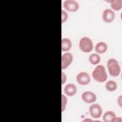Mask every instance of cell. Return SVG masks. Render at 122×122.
<instances>
[{"label":"cell","instance_id":"cell-7","mask_svg":"<svg viewBox=\"0 0 122 122\" xmlns=\"http://www.w3.org/2000/svg\"><path fill=\"white\" fill-rule=\"evenodd\" d=\"M73 55L70 52H66L61 56V69L65 70L72 63Z\"/></svg>","mask_w":122,"mask_h":122},{"label":"cell","instance_id":"cell-13","mask_svg":"<svg viewBox=\"0 0 122 122\" xmlns=\"http://www.w3.org/2000/svg\"><path fill=\"white\" fill-rule=\"evenodd\" d=\"M115 117L116 114L113 112L112 111H108L103 114L102 119L104 122H112V120Z\"/></svg>","mask_w":122,"mask_h":122},{"label":"cell","instance_id":"cell-5","mask_svg":"<svg viewBox=\"0 0 122 122\" xmlns=\"http://www.w3.org/2000/svg\"><path fill=\"white\" fill-rule=\"evenodd\" d=\"M63 6L65 9L69 12H75L79 8L78 2L74 0H66L63 3Z\"/></svg>","mask_w":122,"mask_h":122},{"label":"cell","instance_id":"cell-6","mask_svg":"<svg viewBox=\"0 0 122 122\" xmlns=\"http://www.w3.org/2000/svg\"><path fill=\"white\" fill-rule=\"evenodd\" d=\"M77 82L81 85L88 84L91 81V77L89 74L85 71L79 72L76 78Z\"/></svg>","mask_w":122,"mask_h":122},{"label":"cell","instance_id":"cell-12","mask_svg":"<svg viewBox=\"0 0 122 122\" xmlns=\"http://www.w3.org/2000/svg\"><path fill=\"white\" fill-rule=\"evenodd\" d=\"M72 46L71 41L67 38H63L61 40V50L62 51H69Z\"/></svg>","mask_w":122,"mask_h":122},{"label":"cell","instance_id":"cell-8","mask_svg":"<svg viewBox=\"0 0 122 122\" xmlns=\"http://www.w3.org/2000/svg\"><path fill=\"white\" fill-rule=\"evenodd\" d=\"M81 99L87 103H92L94 102L97 99L96 94L91 91H85L81 94Z\"/></svg>","mask_w":122,"mask_h":122},{"label":"cell","instance_id":"cell-20","mask_svg":"<svg viewBox=\"0 0 122 122\" xmlns=\"http://www.w3.org/2000/svg\"><path fill=\"white\" fill-rule=\"evenodd\" d=\"M117 103L120 107H122V96L120 95L117 99Z\"/></svg>","mask_w":122,"mask_h":122},{"label":"cell","instance_id":"cell-18","mask_svg":"<svg viewBox=\"0 0 122 122\" xmlns=\"http://www.w3.org/2000/svg\"><path fill=\"white\" fill-rule=\"evenodd\" d=\"M68 18V13L64 10H61V22L63 23L65 22Z\"/></svg>","mask_w":122,"mask_h":122},{"label":"cell","instance_id":"cell-10","mask_svg":"<svg viewBox=\"0 0 122 122\" xmlns=\"http://www.w3.org/2000/svg\"><path fill=\"white\" fill-rule=\"evenodd\" d=\"M77 89L75 85L73 83H68L65 85L64 88L65 94L68 96H73L77 92Z\"/></svg>","mask_w":122,"mask_h":122},{"label":"cell","instance_id":"cell-9","mask_svg":"<svg viewBox=\"0 0 122 122\" xmlns=\"http://www.w3.org/2000/svg\"><path fill=\"white\" fill-rule=\"evenodd\" d=\"M102 18L103 21L106 23L112 22L115 18V13L113 10L110 9L105 10L102 15Z\"/></svg>","mask_w":122,"mask_h":122},{"label":"cell","instance_id":"cell-2","mask_svg":"<svg viewBox=\"0 0 122 122\" xmlns=\"http://www.w3.org/2000/svg\"><path fill=\"white\" fill-rule=\"evenodd\" d=\"M107 66L110 75L113 77L118 76L121 72V67L118 61L113 58L108 60Z\"/></svg>","mask_w":122,"mask_h":122},{"label":"cell","instance_id":"cell-17","mask_svg":"<svg viewBox=\"0 0 122 122\" xmlns=\"http://www.w3.org/2000/svg\"><path fill=\"white\" fill-rule=\"evenodd\" d=\"M67 104V98L63 94L61 95V111L63 112L65 111Z\"/></svg>","mask_w":122,"mask_h":122},{"label":"cell","instance_id":"cell-14","mask_svg":"<svg viewBox=\"0 0 122 122\" xmlns=\"http://www.w3.org/2000/svg\"><path fill=\"white\" fill-rule=\"evenodd\" d=\"M89 61L92 65H97L101 61L100 56L97 53L91 54L89 57Z\"/></svg>","mask_w":122,"mask_h":122},{"label":"cell","instance_id":"cell-4","mask_svg":"<svg viewBox=\"0 0 122 122\" xmlns=\"http://www.w3.org/2000/svg\"><path fill=\"white\" fill-rule=\"evenodd\" d=\"M89 111L90 115L95 119L100 118L102 113V107L97 103H93L89 107Z\"/></svg>","mask_w":122,"mask_h":122},{"label":"cell","instance_id":"cell-16","mask_svg":"<svg viewBox=\"0 0 122 122\" xmlns=\"http://www.w3.org/2000/svg\"><path fill=\"white\" fill-rule=\"evenodd\" d=\"M106 89L109 92H113L116 90L117 88V83L112 80L108 81L105 84Z\"/></svg>","mask_w":122,"mask_h":122},{"label":"cell","instance_id":"cell-11","mask_svg":"<svg viewBox=\"0 0 122 122\" xmlns=\"http://www.w3.org/2000/svg\"><path fill=\"white\" fill-rule=\"evenodd\" d=\"M108 49L107 45L103 41H101L96 44L95 47V51L99 54H103L105 53Z\"/></svg>","mask_w":122,"mask_h":122},{"label":"cell","instance_id":"cell-3","mask_svg":"<svg viewBox=\"0 0 122 122\" xmlns=\"http://www.w3.org/2000/svg\"><path fill=\"white\" fill-rule=\"evenodd\" d=\"M79 46L80 50L85 53L91 52L93 48L92 40L87 37H83L81 38L79 43Z\"/></svg>","mask_w":122,"mask_h":122},{"label":"cell","instance_id":"cell-15","mask_svg":"<svg viewBox=\"0 0 122 122\" xmlns=\"http://www.w3.org/2000/svg\"><path fill=\"white\" fill-rule=\"evenodd\" d=\"M111 2V6L112 8L115 10H119L122 8V0H113L109 1Z\"/></svg>","mask_w":122,"mask_h":122},{"label":"cell","instance_id":"cell-19","mask_svg":"<svg viewBox=\"0 0 122 122\" xmlns=\"http://www.w3.org/2000/svg\"><path fill=\"white\" fill-rule=\"evenodd\" d=\"M67 80V75L63 72H61V84L63 85L65 83Z\"/></svg>","mask_w":122,"mask_h":122},{"label":"cell","instance_id":"cell-1","mask_svg":"<svg viewBox=\"0 0 122 122\" xmlns=\"http://www.w3.org/2000/svg\"><path fill=\"white\" fill-rule=\"evenodd\" d=\"M92 77L97 82H103L105 81L108 77L105 67L102 65H97L92 71Z\"/></svg>","mask_w":122,"mask_h":122},{"label":"cell","instance_id":"cell-22","mask_svg":"<svg viewBox=\"0 0 122 122\" xmlns=\"http://www.w3.org/2000/svg\"><path fill=\"white\" fill-rule=\"evenodd\" d=\"M83 122L84 121H86V122H94V121H93V120H91V119H85V120H84L83 121Z\"/></svg>","mask_w":122,"mask_h":122},{"label":"cell","instance_id":"cell-21","mask_svg":"<svg viewBox=\"0 0 122 122\" xmlns=\"http://www.w3.org/2000/svg\"><path fill=\"white\" fill-rule=\"evenodd\" d=\"M122 121V119L121 118V117H117L116 116L113 119V120H112V122H121Z\"/></svg>","mask_w":122,"mask_h":122}]
</instances>
